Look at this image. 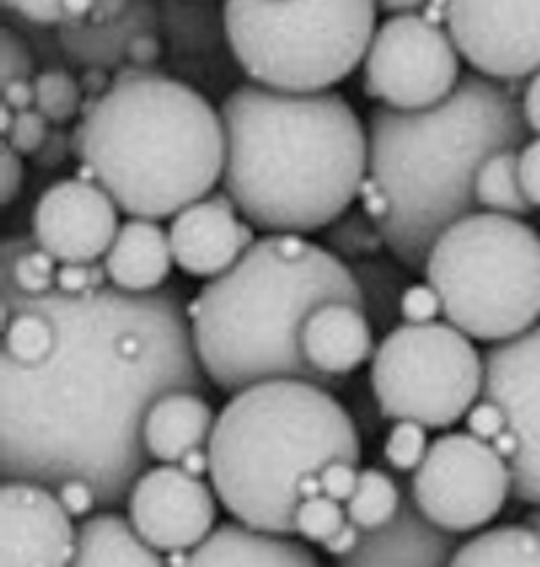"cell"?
<instances>
[{
	"label": "cell",
	"mask_w": 540,
	"mask_h": 567,
	"mask_svg": "<svg viewBox=\"0 0 540 567\" xmlns=\"http://www.w3.org/2000/svg\"><path fill=\"white\" fill-rule=\"evenodd\" d=\"M459 548L457 534L436 525L410 497L401 499L397 514L378 529L360 532L356 548L342 567L450 566Z\"/></svg>",
	"instance_id": "obj_18"
},
{
	"label": "cell",
	"mask_w": 540,
	"mask_h": 567,
	"mask_svg": "<svg viewBox=\"0 0 540 567\" xmlns=\"http://www.w3.org/2000/svg\"><path fill=\"white\" fill-rule=\"evenodd\" d=\"M50 121L39 112V110H24L16 112L13 125L4 133V142L22 157H32L39 146L43 144L48 131H50Z\"/></svg>",
	"instance_id": "obj_37"
},
{
	"label": "cell",
	"mask_w": 540,
	"mask_h": 567,
	"mask_svg": "<svg viewBox=\"0 0 540 567\" xmlns=\"http://www.w3.org/2000/svg\"><path fill=\"white\" fill-rule=\"evenodd\" d=\"M69 155H73L71 133H67L63 125H54V128L48 131L39 151L32 155V165L39 169H57Z\"/></svg>",
	"instance_id": "obj_44"
},
{
	"label": "cell",
	"mask_w": 540,
	"mask_h": 567,
	"mask_svg": "<svg viewBox=\"0 0 540 567\" xmlns=\"http://www.w3.org/2000/svg\"><path fill=\"white\" fill-rule=\"evenodd\" d=\"M57 495H59L61 504L64 505V509L75 518L91 514L99 505L95 486L84 477L64 480L57 486Z\"/></svg>",
	"instance_id": "obj_43"
},
{
	"label": "cell",
	"mask_w": 540,
	"mask_h": 567,
	"mask_svg": "<svg viewBox=\"0 0 540 567\" xmlns=\"http://www.w3.org/2000/svg\"><path fill=\"white\" fill-rule=\"evenodd\" d=\"M521 110H523V118L530 131L540 135V71L532 75V80L528 82L523 99H521Z\"/></svg>",
	"instance_id": "obj_52"
},
{
	"label": "cell",
	"mask_w": 540,
	"mask_h": 567,
	"mask_svg": "<svg viewBox=\"0 0 540 567\" xmlns=\"http://www.w3.org/2000/svg\"><path fill=\"white\" fill-rule=\"evenodd\" d=\"M9 311L11 319L4 328L2 353L22 367H32L48 360L57 346L54 323L34 309L9 307Z\"/></svg>",
	"instance_id": "obj_31"
},
{
	"label": "cell",
	"mask_w": 540,
	"mask_h": 567,
	"mask_svg": "<svg viewBox=\"0 0 540 567\" xmlns=\"http://www.w3.org/2000/svg\"><path fill=\"white\" fill-rule=\"evenodd\" d=\"M52 486L4 477L0 486V566L64 567L75 555V529Z\"/></svg>",
	"instance_id": "obj_16"
},
{
	"label": "cell",
	"mask_w": 540,
	"mask_h": 567,
	"mask_svg": "<svg viewBox=\"0 0 540 567\" xmlns=\"http://www.w3.org/2000/svg\"><path fill=\"white\" fill-rule=\"evenodd\" d=\"M13 118H16V112L9 105L2 103V107H0V131H2V135L13 125Z\"/></svg>",
	"instance_id": "obj_58"
},
{
	"label": "cell",
	"mask_w": 540,
	"mask_h": 567,
	"mask_svg": "<svg viewBox=\"0 0 540 567\" xmlns=\"http://www.w3.org/2000/svg\"><path fill=\"white\" fill-rule=\"evenodd\" d=\"M105 266L93 264H61L57 270V289L64 293H86L105 285Z\"/></svg>",
	"instance_id": "obj_39"
},
{
	"label": "cell",
	"mask_w": 540,
	"mask_h": 567,
	"mask_svg": "<svg viewBox=\"0 0 540 567\" xmlns=\"http://www.w3.org/2000/svg\"><path fill=\"white\" fill-rule=\"evenodd\" d=\"M519 174L528 199L534 208H540V135L521 148Z\"/></svg>",
	"instance_id": "obj_46"
},
{
	"label": "cell",
	"mask_w": 540,
	"mask_h": 567,
	"mask_svg": "<svg viewBox=\"0 0 540 567\" xmlns=\"http://www.w3.org/2000/svg\"><path fill=\"white\" fill-rule=\"evenodd\" d=\"M73 157L129 217L161 221L206 197L223 178L222 114L160 69L123 63L112 86L82 103Z\"/></svg>",
	"instance_id": "obj_5"
},
{
	"label": "cell",
	"mask_w": 540,
	"mask_h": 567,
	"mask_svg": "<svg viewBox=\"0 0 540 567\" xmlns=\"http://www.w3.org/2000/svg\"><path fill=\"white\" fill-rule=\"evenodd\" d=\"M202 477L179 463L142 473L128 495V516L155 550H193L215 527L217 502Z\"/></svg>",
	"instance_id": "obj_14"
},
{
	"label": "cell",
	"mask_w": 540,
	"mask_h": 567,
	"mask_svg": "<svg viewBox=\"0 0 540 567\" xmlns=\"http://www.w3.org/2000/svg\"><path fill=\"white\" fill-rule=\"evenodd\" d=\"M528 131L517 96L478 71L461 75L431 107H374L367 118L369 176L390 202L378 223L390 255L422 275L438 236L477 213L480 165L500 151H517Z\"/></svg>",
	"instance_id": "obj_3"
},
{
	"label": "cell",
	"mask_w": 540,
	"mask_h": 567,
	"mask_svg": "<svg viewBox=\"0 0 540 567\" xmlns=\"http://www.w3.org/2000/svg\"><path fill=\"white\" fill-rule=\"evenodd\" d=\"M131 2L133 0H93V9L82 24H91V27L110 24L128 13Z\"/></svg>",
	"instance_id": "obj_51"
},
{
	"label": "cell",
	"mask_w": 540,
	"mask_h": 567,
	"mask_svg": "<svg viewBox=\"0 0 540 567\" xmlns=\"http://www.w3.org/2000/svg\"><path fill=\"white\" fill-rule=\"evenodd\" d=\"M238 213L225 190L183 208L167 231L174 264L195 279H215L232 268L255 243L254 225Z\"/></svg>",
	"instance_id": "obj_17"
},
{
	"label": "cell",
	"mask_w": 540,
	"mask_h": 567,
	"mask_svg": "<svg viewBox=\"0 0 540 567\" xmlns=\"http://www.w3.org/2000/svg\"><path fill=\"white\" fill-rule=\"evenodd\" d=\"M298 491H300V497H303V499H312V497H316V495H322L324 488H322L319 473H309V475L300 477Z\"/></svg>",
	"instance_id": "obj_56"
},
{
	"label": "cell",
	"mask_w": 540,
	"mask_h": 567,
	"mask_svg": "<svg viewBox=\"0 0 540 567\" xmlns=\"http://www.w3.org/2000/svg\"><path fill=\"white\" fill-rule=\"evenodd\" d=\"M427 426L414 420H397L388 433L384 445V456L388 465L397 472H416L422 463L429 445H427Z\"/></svg>",
	"instance_id": "obj_35"
},
{
	"label": "cell",
	"mask_w": 540,
	"mask_h": 567,
	"mask_svg": "<svg viewBox=\"0 0 540 567\" xmlns=\"http://www.w3.org/2000/svg\"><path fill=\"white\" fill-rule=\"evenodd\" d=\"M34 110H39L52 125H67L82 112L84 91L63 66L43 69L32 78Z\"/></svg>",
	"instance_id": "obj_32"
},
{
	"label": "cell",
	"mask_w": 540,
	"mask_h": 567,
	"mask_svg": "<svg viewBox=\"0 0 540 567\" xmlns=\"http://www.w3.org/2000/svg\"><path fill=\"white\" fill-rule=\"evenodd\" d=\"M475 195L478 206L487 208L489 213L526 217L534 208L521 183L517 151H500L480 165L475 181Z\"/></svg>",
	"instance_id": "obj_27"
},
{
	"label": "cell",
	"mask_w": 540,
	"mask_h": 567,
	"mask_svg": "<svg viewBox=\"0 0 540 567\" xmlns=\"http://www.w3.org/2000/svg\"><path fill=\"white\" fill-rule=\"evenodd\" d=\"M526 525L534 527V529L540 534V505H537V507L526 516Z\"/></svg>",
	"instance_id": "obj_59"
},
{
	"label": "cell",
	"mask_w": 540,
	"mask_h": 567,
	"mask_svg": "<svg viewBox=\"0 0 540 567\" xmlns=\"http://www.w3.org/2000/svg\"><path fill=\"white\" fill-rule=\"evenodd\" d=\"M193 567H318V555L292 536L223 523L191 550Z\"/></svg>",
	"instance_id": "obj_20"
},
{
	"label": "cell",
	"mask_w": 540,
	"mask_h": 567,
	"mask_svg": "<svg viewBox=\"0 0 540 567\" xmlns=\"http://www.w3.org/2000/svg\"><path fill=\"white\" fill-rule=\"evenodd\" d=\"M57 259L34 238H7L2 243V291L24 296L48 293L57 287Z\"/></svg>",
	"instance_id": "obj_28"
},
{
	"label": "cell",
	"mask_w": 540,
	"mask_h": 567,
	"mask_svg": "<svg viewBox=\"0 0 540 567\" xmlns=\"http://www.w3.org/2000/svg\"><path fill=\"white\" fill-rule=\"evenodd\" d=\"M0 202L2 206H9L22 190V181H24V165H22V155H18L7 142H2V153H0Z\"/></svg>",
	"instance_id": "obj_45"
},
{
	"label": "cell",
	"mask_w": 540,
	"mask_h": 567,
	"mask_svg": "<svg viewBox=\"0 0 540 567\" xmlns=\"http://www.w3.org/2000/svg\"><path fill=\"white\" fill-rule=\"evenodd\" d=\"M160 31L172 50L191 56L227 43L225 13L215 0H161Z\"/></svg>",
	"instance_id": "obj_25"
},
{
	"label": "cell",
	"mask_w": 540,
	"mask_h": 567,
	"mask_svg": "<svg viewBox=\"0 0 540 567\" xmlns=\"http://www.w3.org/2000/svg\"><path fill=\"white\" fill-rule=\"evenodd\" d=\"M466 422H468V431L485 442L496 440L502 431L509 429L507 413L498 403H493L489 399H482L480 403H475L466 413Z\"/></svg>",
	"instance_id": "obj_41"
},
{
	"label": "cell",
	"mask_w": 540,
	"mask_h": 567,
	"mask_svg": "<svg viewBox=\"0 0 540 567\" xmlns=\"http://www.w3.org/2000/svg\"><path fill=\"white\" fill-rule=\"evenodd\" d=\"M450 566L540 567V534L530 525H507L459 544Z\"/></svg>",
	"instance_id": "obj_26"
},
{
	"label": "cell",
	"mask_w": 540,
	"mask_h": 567,
	"mask_svg": "<svg viewBox=\"0 0 540 567\" xmlns=\"http://www.w3.org/2000/svg\"><path fill=\"white\" fill-rule=\"evenodd\" d=\"M211 484L225 512L255 529L296 536L298 482L333 461L360 463L350 413L305 379L259 381L232 396L208 440Z\"/></svg>",
	"instance_id": "obj_6"
},
{
	"label": "cell",
	"mask_w": 540,
	"mask_h": 567,
	"mask_svg": "<svg viewBox=\"0 0 540 567\" xmlns=\"http://www.w3.org/2000/svg\"><path fill=\"white\" fill-rule=\"evenodd\" d=\"M2 103L13 112H24L34 107V86L32 80H13L2 84Z\"/></svg>",
	"instance_id": "obj_50"
},
{
	"label": "cell",
	"mask_w": 540,
	"mask_h": 567,
	"mask_svg": "<svg viewBox=\"0 0 540 567\" xmlns=\"http://www.w3.org/2000/svg\"><path fill=\"white\" fill-rule=\"evenodd\" d=\"M333 300L363 307L350 266L298 234H268L187 307L193 346L208 381L236 394L259 381L324 378L305 358L300 330L309 313Z\"/></svg>",
	"instance_id": "obj_4"
},
{
	"label": "cell",
	"mask_w": 540,
	"mask_h": 567,
	"mask_svg": "<svg viewBox=\"0 0 540 567\" xmlns=\"http://www.w3.org/2000/svg\"><path fill=\"white\" fill-rule=\"evenodd\" d=\"M429 0H378V7L384 13H414L422 11Z\"/></svg>",
	"instance_id": "obj_55"
},
{
	"label": "cell",
	"mask_w": 540,
	"mask_h": 567,
	"mask_svg": "<svg viewBox=\"0 0 540 567\" xmlns=\"http://www.w3.org/2000/svg\"><path fill=\"white\" fill-rule=\"evenodd\" d=\"M482 399L505 410L519 443L509 461L512 495L523 504L540 505V323L496 343L482 355Z\"/></svg>",
	"instance_id": "obj_13"
},
{
	"label": "cell",
	"mask_w": 540,
	"mask_h": 567,
	"mask_svg": "<svg viewBox=\"0 0 540 567\" xmlns=\"http://www.w3.org/2000/svg\"><path fill=\"white\" fill-rule=\"evenodd\" d=\"M34 52L27 37L13 27H4L0 32V80L2 84L13 80H32Z\"/></svg>",
	"instance_id": "obj_36"
},
{
	"label": "cell",
	"mask_w": 540,
	"mask_h": 567,
	"mask_svg": "<svg viewBox=\"0 0 540 567\" xmlns=\"http://www.w3.org/2000/svg\"><path fill=\"white\" fill-rule=\"evenodd\" d=\"M294 523L296 536L303 537L309 544H324L348 523V514L339 502L322 493L312 499L300 502Z\"/></svg>",
	"instance_id": "obj_34"
},
{
	"label": "cell",
	"mask_w": 540,
	"mask_h": 567,
	"mask_svg": "<svg viewBox=\"0 0 540 567\" xmlns=\"http://www.w3.org/2000/svg\"><path fill=\"white\" fill-rule=\"evenodd\" d=\"M378 0H225L232 59L262 86L316 93L365 61Z\"/></svg>",
	"instance_id": "obj_8"
},
{
	"label": "cell",
	"mask_w": 540,
	"mask_h": 567,
	"mask_svg": "<svg viewBox=\"0 0 540 567\" xmlns=\"http://www.w3.org/2000/svg\"><path fill=\"white\" fill-rule=\"evenodd\" d=\"M75 567H160L165 559L155 550L131 518L116 512H101L75 529Z\"/></svg>",
	"instance_id": "obj_24"
},
{
	"label": "cell",
	"mask_w": 540,
	"mask_h": 567,
	"mask_svg": "<svg viewBox=\"0 0 540 567\" xmlns=\"http://www.w3.org/2000/svg\"><path fill=\"white\" fill-rule=\"evenodd\" d=\"M80 84H82V91L84 96H99L103 95L110 86H112V80L108 75V69H101V66H86L82 78H80Z\"/></svg>",
	"instance_id": "obj_53"
},
{
	"label": "cell",
	"mask_w": 540,
	"mask_h": 567,
	"mask_svg": "<svg viewBox=\"0 0 540 567\" xmlns=\"http://www.w3.org/2000/svg\"><path fill=\"white\" fill-rule=\"evenodd\" d=\"M165 566H191V550H172V553H167Z\"/></svg>",
	"instance_id": "obj_57"
},
{
	"label": "cell",
	"mask_w": 540,
	"mask_h": 567,
	"mask_svg": "<svg viewBox=\"0 0 540 567\" xmlns=\"http://www.w3.org/2000/svg\"><path fill=\"white\" fill-rule=\"evenodd\" d=\"M485 364L470 337L450 321L395 326L371 358L381 415L450 429L482 394Z\"/></svg>",
	"instance_id": "obj_9"
},
{
	"label": "cell",
	"mask_w": 540,
	"mask_h": 567,
	"mask_svg": "<svg viewBox=\"0 0 540 567\" xmlns=\"http://www.w3.org/2000/svg\"><path fill=\"white\" fill-rule=\"evenodd\" d=\"M2 302L41 311L57 328L48 360H0L2 477L59 486L84 477L99 505L128 502L153 461L142 440L149 408L165 392L206 390L190 316L174 287L131 293L2 291Z\"/></svg>",
	"instance_id": "obj_1"
},
{
	"label": "cell",
	"mask_w": 540,
	"mask_h": 567,
	"mask_svg": "<svg viewBox=\"0 0 540 567\" xmlns=\"http://www.w3.org/2000/svg\"><path fill=\"white\" fill-rule=\"evenodd\" d=\"M399 316L406 323H427L442 313L440 293L431 285H410L401 296Z\"/></svg>",
	"instance_id": "obj_38"
},
{
	"label": "cell",
	"mask_w": 540,
	"mask_h": 567,
	"mask_svg": "<svg viewBox=\"0 0 540 567\" xmlns=\"http://www.w3.org/2000/svg\"><path fill=\"white\" fill-rule=\"evenodd\" d=\"M119 210L96 181L67 178L39 197L31 236L61 264H93L110 251L119 234Z\"/></svg>",
	"instance_id": "obj_15"
},
{
	"label": "cell",
	"mask_w": 540,
	"mask_h": 567,
	"mask_svg": "<svg viewBox=\"0 0 540 567\" xmlns=\"http://www.w3.org/2000/svg\"><path fill=\"white\" fill-rule=\"evenodd\" d=\"M445 27L461 59L491 80L540 71V0H446Z\"/></svg>",
	"instance_id": "obj_12"
},
{
	"label": "cell",
	"mask_w": 540,
	"mask_h": 567,
	"mask_svg": "<svg viewBox=\"0 0 540 567\" xmlns=\"http://www.w3.org/2000/svg\"><path fill=\"white\" fill-rule=\"evenodd\" d=\"M399 505L401 491L388 473L363 470L358 473L356 491L346 502V514L360 532H371L388 523L397 514Z\"/></svg>",
	"instance_id": "obj_29"
},
{
	"label": "cell",
	"mask_w": 540,
	"mask_h": 567,
	"mask_svg": "<svg viewBox=\"0 0 540 567\" xmlns=\"http://www.w3.org/2000/svg\"><path fill=\"white\" fill-rule=\"evenodd\" d=\"M512 493L509 461L472 433H448L429 445L414 472L416 505L446 532L489 525Z\"/></svg>",
	"instance_id": "obj_11"
},
{
	"label": "cell",
	"mask_w": 540,
	"mask_h": 567,
	"mask_svg": "<svg viewBox=\"0 0 540 567\" xmlns=\"http://www.w3.org/2000/svg\"><path fill=\"white\" fill-rule=\"evenodd\" d=\"M358 465H351L348 461H333L328 463L322 472H319V480H322V488L324 495H328L330 499L346 504L351 497V493L356 491L358 484Z\"/></svg>",
	"instance_id": "obj_42"
},
{
	"label": "cell",
	"mask_w": 540,
	"mask_h": 567,
	"mask_svg": "<svg viewBox=\"0 0 540 567\" xmlns=\"http://www.w3.org/2000/svg\"><path fill=\"white\" fill-rule=\"evenodd\" d=\"M459 80L461 54L450 32L420 11L384 20L363 61L367 96L404 112L440 103Z\"/></svg>",
	"instance_id": "obj_10"
},
{
	"label": "cell",
	"mask_w": 540,
	"mask_h": 567,
	"mask_svg": "<svg viewBox=\"0 0 540 567\" xmlns=\"http://www.w3.org/2000/svg\"><path fill=\"white\" fill-rule=\"evenodd\" d=\"M422 275L470 339L502 343L539 323L540 236L519 217L477 210L448 225Z\"/></svg>",
	"instance_id": "obj_7"
},
{
	"label": "cell",
	"mask_w": 540,
	"mask_h": 567,
	"mask_svg": "<svg viewBox=\"0 0 540 567\" xmlns=\"http://www.w3.org/2000/svg\"><path fill=\"white\" fill-rule=\"evenodd\" d=\"M358 199H360V204H363L365 215H369L376 223H380L381 219L388 215V210H390L388 195L384 193L380 185H378L369 174L365 176V181H363V185H360Z\"/></svg>",
	"instance_id": "obj_48"
},
{
	"label": "cell",
	"mask_w": 540,
	"mask_h": 567,
	"mask_svg": "<svg viewBox=\"0 0 540 567\" xmlns=\"http://www.w3.org/2000/svg\"><path fill=\"white\" fill-rule=\"evenodd\" d=\"M363 293V309L376 326L390 323L401 307L404 275L386 259H360L350 266Z\"/></svg>",
	"instance_id": "obj_30"
},
{
	"label": "cell",
	"mask_w": 540,
	"mask_h": 567,
	"mask_svg": "<svg viewBox=\"0 0 540 567\" xmlns=\"http://www.w3.org/2000/svg\"><path fill=\"white\" fill-rule=\"evenodd\" d=\"M220 114L223 190L254 227L307 236L348 213L369 174V144L346 96L249 82Z\"/></svg>",
	"instance_id": "obj_2"
},
{
	"label": "cell",
	"mask_w": 540,
	"mask_h": 567,
	"mask_svg": "<svg viewBox=\"0 0 540 567\" xmlns=\"http://www.w3.org/2000/svg\"><path fill=\"white\" fill-rule=\"evenodd\" d=\"M172 261L170 234L161 229L160 223L131 217L119 227L103 266L114 287L131 293H149L163 287Z\"/></svg>",
	"instance_id": "obj_22"
},
{
	"label": "cell",
	"mask_w": 540,
	"mask_h": 567,
	"mask_svg": "<svg viewBox=\"0 0 540 567\" xmlns=\"http://www.w3.org/2000/svg\"><path fill=\"white\" fill-rule=\"evenodd\" d=\"M324 243L328 251L351 264L376 257L381 247H386L378 223L365 215L363 208L358 213H344L339 219L330 223L326 227Z\"/></svg>",
	"instance_id": "obj_33"
},
{
	"label": "cell",
	"mask_w": 540,
	"mask_h": 567,
	"mask_svg": "<svg viewBox=\"0 0 540 567\" xmlns=\"http://www.w3.org/2000/svg\"><path fill=\"white\" fill-rule=\"evenodd\" d=\"M215 420L213 408L200 392H165L144 415V447L153 461L174 465L193 447L208 445Z\"/></svg>",
	"instance_id": "obj_21"
},
{
	"label": "cell",
	"mask_w": 540,
	"mask_h": 567,
	"mask_svg": "<svg viewBox=\"0 0 540 567\" xmlns=\"http://www.w3.org/2000/svg\"><path fill=\"white\" fill-rule=\"evenodd\" d=\"M358 539H360V529L348 520L335 536L328 537V539L322 544V548H324V553H326L328 557H333L335 561H339V559H346L348 555H351V550L356 548Z\"/></svg>",
	"instance_id": "obj_49"
},
{
	"label": "cell",
	"mask_w": 540,
	"mask_h": 567,
	"mask_svg": "<svg viewBox=\"0 0 540 567\" xmlns=\"http://www.w3.org/2000/svg\"><path fill=\"white\" fill-rule=\"evenodd\" d=\"M179 465H181L185 472L191 473V475L202 477V475H206V473L211 472V456H208V452L204 450V445H202V447H193V450H190V452L179 461Z\"/></svg>",
	"instance_id": "obj_54"
},
{
	"label": "cell",
	"mask_w": 540,
	"mask_h": 567,
	"mask_svg": "<svg viewBox=\"0 0 540 567\" xmlns=\"http://www.w3.org/2000/svg\"><path fill=\"white\" fill-rule=\"evenodd\" d=\"M160 31H149L133 37L125 52V63L153 69L161 59Z\"/></svg>",
	"instance_id": "obj_47"
},
{
	"label": "cell",
	"mask_w": 540,
	"mask_h": 567,
	"mask_svg": "<svg viewBox=\"0 0 540 567\" xmlns=\"http://www.w3.org/2000/svg\"><path fill=\"white\" fill-rule=\"evenodd\" d=\"M160 31V2L133 0L128 13L101 27L64 24L57 29L64 59L82 69H119L125 63L129 41L142 32Z\"/></svg>",
	"instance_id": "obj_23"
},
{
	"label": "cell",
	"mask_w": 540,
	"mask_h": 567,
	"mask_svg": "<svg viewBox=\"0 0 540 567\" xmlns=\"http://www.w3.org/2000/svg\"><path fill=\"white\" fill-rule=\"evenodd\" d=\"M300 347L324 378L339 381L374 358V330L363 307L333 300L316 307L303 323Z\"/></svg>",
	"instance_id": "obj_19"
},
{
	"label": "cell",
	"mask_w": 540,
	"mask_h": 567,
	"mask_svg": "<svg viewBox=\"0 0 540 567\" xmlns=\"http://www.w3.org/2000/svg\"><path fill=\"white\" fill-rule=\"evenodd\" d=\"M2 7L31 24L52 29L63 24V0H2Z\"/></svg>",
	"instance_id": "obj_40"
}]
</instances>
